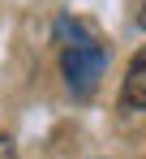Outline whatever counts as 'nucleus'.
Listing matches in <instances>:
<instances>
[{
    "label": "nucleus",
    "instance_id": "obj_1",
    "mask_svg": "<svg viewBox=\"0 0 146 159\" xmlns=\"http://www.w3.org/2000/svg\"><path fill=\"white\" fill-rule=\"evenodd\" d=\"M65 78L77 95H90L95 90V82L103 78V65H107V48L99 43V39H86L82 30L73 26V43H65Z\"/></svg>",
    "mask_w": 146,
    "mask_h": 159
},
{
    "label": "nucleus",
    "instance_id": "obj_2",
    "mask_svg": "<svg viewBox=\"0 0 146 159\" xmlns=\"http://www.w3.org/2000/svg\"><path fill=\"white\" fill-rule=\"evenodd\" d=\"M121 112H146V52L133 56V65H129V73H125Z\"/></svg>",
    "mask_w": 146,
    "mask_h": 159
},
{
    "label": "nucleus",
    "instance_id": "obj_3",
    "mask_svg": "<svg viewBox=\"0 0 146 159\" xmlns=\"http://www.w3.org/2000/svg\"><path fill=\"white\" fill-rule=\"evenodd\" d=\"M0 159H17V142L0 133Z\"/></svg>",
    "mask_w": 146,
    "mask_h": 159
},
{
    "label": "nucleus",
    "instance_id": "obj_4",
    "mask_svg": "<svg viewBox=\"0 0 146 159\" xmlns=\"http://www.w3.org/2000/svg\"><path fill=\"white\" fill-rule=\"evenodd\" d=\"M138 26L146 30V0H142V4H138Z\"/></svg>",
    "mask_w": 146,
    "mask_h": 159
}]
</instances>
